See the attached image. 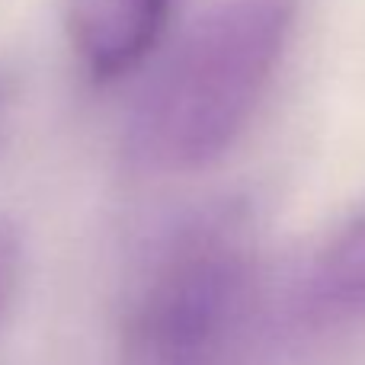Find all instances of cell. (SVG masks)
<instances>
[{"instance_id":"7a4b0ae2","label":"cell","mask_w":365,"mask_h":365,"mask_svg":"<svg viewBox=\"0 0 365 365\" xmlns=\"http://www.w3.org/2000/svg\"><path fill=\"white\" fill-rule=\"evenodd\" d=\"M253 272L240 215L208 212L182 225L128 298L122 365H225L250 314Z\"/></svg>"},{"instance_id":"3957f363","label":"cell","mask_w":365,"mask_h":365,"mask_svg":"<svg viewBox=\"0 0 365 365\" xmlns=\"http://www.w3.org/2000/svg\"><path fill=\"white\" fill-rule=\"evenodd\" d=\"M177 0H64V29L93 83H113L148 61Z\"/></svg>"},{"instance_id":"5b68a950","label":"cell","mask_w":365,"mask_h":365,"mask_svg":"<svg viewBox=\"0 0 365 365\" xmlns=\"http://www.w3.org/2000/svg\"><path fill=\"white\" fill-rule=\"evenodd\" d=\"M19 272H23V237H19L16 225L0 221V324L16 295Z\"/></svg>"},{"instance_id":"277c9868","label":"cell","mask_w":365,"mask_h":365,"mask_svg":"<svg viewBox=\"0 0 365 365\" xmlns=\"http://www.w3.org/2000/svg\"><path fill=\"white\" fill-rule=\"evenodd\" d=\"M304 302L330 317L365 311V212L349 218L311 259Z\"/></svg>"},{"instance_id":"8992f818","label":"cell","mask_w":365,"mask_h":365,"mask_svg":"<svg viewBox=\"0 0 365 365\" xmlns=\"http://www.w3.org/2000/svg\"><path fill=\"white\" fill-rule=\"evenodd\" d=\"M6 113H10V83H6V77H0V132H4Z\"/></svg>"},{"instance_id":"6da1fadb","label":"cell","mask_w":365,"mask_h":365,"mask_svg":"<svg viewBox=\"0 0 365 365\" xmlns=\"http://www.w3.org/2000/svg\"><path fill=\"white\" fill-rule=\"evenodd\" d=\"M292 19L295 0H221L202 13L135 106L132 158L158 173L225 158L282 64Z\"/></svg>"}]
</instances>
